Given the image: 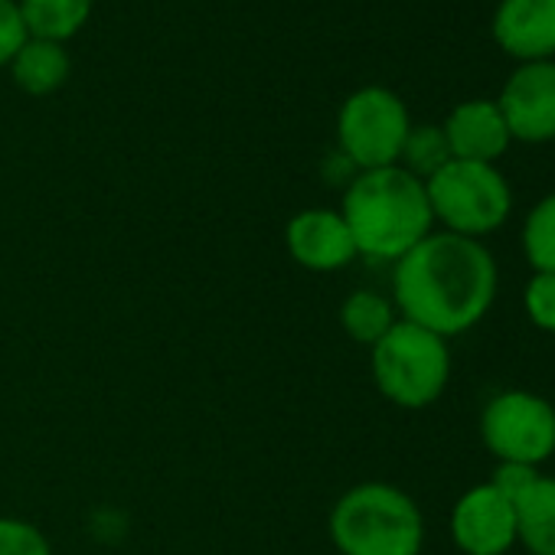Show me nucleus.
Instances as JSON below:
<instances>
[{
  "label": "nucleus",
  "mask_w": 555,
  "mask_h": 555,
  "mask_svg": "<svg viewBox=\"0 0 555 555\" xmlns=\"http://www.w3.org/2000/svg\"><path fill=\"white\" fill-rule=\"evenodd\" d=\"M500 271L480 238L428 232L392 268V305L402 321L444 340L477 327L496 301Z\"/></svg>",
  "instance_id": "1"
},
{
  "label": "nucleus",
  "mask_w": 555,
  "mask_h": 555,
  "mask_svg": "<svg viewBox=\"0 0 555 555\" xmlns=\"http://www.w3.org/2000/svg\"><path fill=\"white\" fill-rule=\"evenodd\" d=\"M340 216L357 242V251L373 261L396 264L428 232H435L425 183L399 164L360 170L344 186Z\"/></svg>",
  "instance_id": "2"
},
{
  "label": "nucleus",
  "mask_w": 555,
  "mask_h": 555,
  "mask_svg": "<svg viewBox=\"0 0 555 555\" xmlns=\"http://www.w3.org/2000/svg\"><path fill=\"white\" fill-rule=\"evenodd\" d=\"M327 529L340 555H418L425 545L418 503L383 480L350 487L334 503Z\"/></svg>",
  "instance_id": "3"
},
{
  "label": "nucleus",
  "mask_w": 555,
  "mask_h": 555,
  "mask_svg": "<svg viewBox=\"0 0 555 555\" xmlns=\"http://www.w3.org/2000/svg\"><path fill=\"white\" fill-rule=\"evenodd\" d=\"M370 366L379 396L415 412L444 396L451 379V350L444 337L399 318L396 327L370 347Z\"/></svg>",
  "instance_id": "4"
},
{
  "label": "nucleus",
  "mask_w": 555,
  "mask_h": 555,
  "mask_svg": "<svg viewBox=\"0 0 555 555\" xmlns=\"http://www.w3.org/2000/svg\"><path fill=\"white\" fill-rule=\"evenodd\" d=\"M425 190L435 222L454 235L483 238L513 212V190L496 164L448 160L435 177L425 180Z\"/></svg>",
  "instance_id": "5"
},
{
  "label": "nucleus",
  "mask_w": 555,
  "mask_h": 555,
  "mask_svg": "<svg viewBox=\"0 0 555 555\" xmlns=\"http://www.w3.org/2000/svg\"><path fill=\"white\" fill-rule=\"evenodd\" d=\"M412 131L405 102L386 86L357 89L337 115V151L357 170H379L399 164L402 144Z\"/></svg>",
  "instance_id": "6"
},
{
  "label": "nucleus",
  "mask_w": 555,
  "mask_h": 555,
  "mask_svg": "<svg viewBox=\"0 0 555 555\" xmlns=\"http://www.w3.org/2000/svg\"><path fill=\"white\" fill-rule=\"evenodd\" d=\"M480 438L496 464L539 467L555 454V405L529 389L496 392L480 412Z\"/></svg>",
  "instance_id": "7"
},
{
  "label": "nucleus",
  "mask_w": 555,
  "mask_h": 555,
  "mask_svg": "<svg viewBox=\"0 0 555 555\" xmlns=\"http://www.w3.org/2000/svg\"><path fill=\"white\" fill-rule=\"evenodd\" d=\"M496 108L513 141H555V60L519 63L503 82Z\"/></svg>",
  "instance_id": "8"
},
{
  "label": "nucleus",
  "mask_w": 555,
  "mask_h": 555,
  "mask_svg": "<svg viewBox=\"0 0 555 555\" xmlns=\"http://www.w3.org/2000/svg\"><path fill=\"white\" fill-rule=\"evenodd\" d=\"M451 539L464 555H506L516 545V509L490 480L457 496Z\"/></svg>",
  "instance_id": "9"
},
{
  "label": "nucleus",
  "mask_w": 555,
  "mask_h": 555,
  "mask_svg": "<svg viewBox=\"0 0 555 555\" xmlns=\"http://www.w3.org/2000/svg\"><path fill=\"white\" fill-rule=\"evenodd\" d=\"M285 245L292 258L318 274L340 271L353 258H360L357 242L340 216V209H301L288 225H285Z\"/></svg>",
  "instance_id": "10"
},
{
  "label": "nucleus",
  "mask_w": 555,
  "mask_h": 555,
  "mask_svg": "<svg viewBox=\"0 0 555 555\" xmlns=\"http://www.w3.org/2000/svg\"><path fill=\"white\" fill-rule=\"evenodd\" d=\"M493 40L516 63L552 60L555 0H500L493 14Z\"/></svg>",
  "instance_id": "11"
},
{
  "label": "nucleus",
  "mask_w": 555,
  "mask_h": 555,
  "mask_svg": "<svg viewBox=\"0 0 555 555\" xmlns=\"http://www.w3.org/2000/svg\"><path fill=\"white\" fill-rule=\"evenodd\" d=\"M451 157L454 160H474V164H496L506 147L513 144L509 128L490 99H470L451 108V115L441 125Z\"/></svg>",
  "instance_id": "12"
},
{
  "label": "nucleus",
  "mask_w": 555,
  "mask_h": 555,
  "mask_svg": "<svg viewBox=\"0 0 555 555\" xmlns=\"http://www.w3.org/2000/svg\"><path fill=\"white\" fill-rule=\"evenodd\" d=\"M516 542L529 555H555V477L539 474L516 500Z\"/></svg>",
  "instance_id": "13"
},
{
  "label": "nucleus",
  "mask_w": 555,
  "mask_h": 555,
  "mask_svg": "<svg viewBox=\"0 0 555 555\" xmlns=\"http://www.w3.org/2000/svg\"><path fill=\"white\" fill-rule=\"evenodd\" d=\"M11 76L17 82L21 92L34 95V99H43V95H53L56 89L66 86L69 73H73V60L66 53L63 43H50V40H27L17 56L11 60Z\"/></svg>",
  "instance_id": "14"
},
{
  "label": "nucleus",
  "mask_w": 555,
  "mask_h": 555,
  "mask_svg": "<svg viewBox=\"0 0 555 555\" xmlns=\"http://www.w3.org/2000/svg\"><path fill=\"white\" fill-rule=\"evenodd\" d=\"M17 8L34 40L66 43L89 24L92 0H17Z\"/></svg>",
  "instance_id": "15"
},
{
  "label": "nucleus",
  "mask_w": 555,
  "mask_h": 555,
  "mask_svg": "<svg viewBox=\"0 0 555 555\" xmlns=\"http://www.w3.org/2000/svg\"><path fill=\"white\" fill-rule=\"evenodd\" d=\"M396 321H399L396 305L386 295L370 292V288L353 292L340 305V327H344V334L353 344H363V347H376L396 327Z\"/></svg>",
  "instance_id": "16"
},
{
  "label": "nucleus",
  "mask_w": 555,
  "mask_h": 555,
  "mask_svg": "<svg viewBox=\"0 0 555 555\" xmlns=\"http://www.w3.org/2000/svg\"><path fill=\"white\" fill-rule=\"evenodd\" d=\"M448 160H454V157H451L441 125H412V131L402 144V154H399V167H405L412 177H418L425 183Z\"/></svg>",
  "instance_id": "17"
},
{
  "label": "nucleus",
  "mask_w": 555,
  "mask_h": 555,
  "mask_svg": "<svg viewBox=\"0 0 555 555\" xmlns=\"http://www.w3.org/2000/svg\"><path fill=\"white\" fill-rule=\"evenodd\" d=\"M522 255L532 271H555V193L542 196L522 219Z\"/></svg>",
  "instance_id": "18"
},
{
  "label": "nucleus",
  "mask_w": 555,
  "mask_h": 555,
  "mask_svg": "<svg viewBox=\"0 0 555 555\" xmlns=\"http://www.w3.org/2000/svg\"><path fill=\"white\" fill-rule=\"evenodd\" d=\"M522 311L532 327L555 334V271H532L522 292Z\"/></svg>",
  "instance_id": "19"
},
{
  "label": "nucleus",
  "mask_w": 555,
  "mask_h": 555,
  "mask_svg": "<svg viewBox=\"0 0 555 555\" xmlns=\"http://www.w3.org/2000/svg\"><path fill=\"white\" fill-rule=\"evenodd\" d=\"M0 555H53V545L40 526L17 516H0Z\"/></svg>",
  "instance_id": "20"
},
{
  "label": "nucleus",
  "mask_w": 555,
  "mask_h": 555,
  "mask_svg": "<svg viewBox=\"0 0 555 555\" xmlns=\"http://www.w3.org/2000/svg\"><path fill=\"white\" fill-rule=\"evenodd\" d=\"M30 40L17 0H0V69L11 66L17 50Z\"/></svg>",
  "instance_id": "21"
},
{
  "label": "nucleus",
  "mask_w": 555,
  "mask_h": 555,
  "mask_svg": "<svg viewBox=\"0 0 555 555\" xmlns=\"http://www.w3.org/2000/svg\"><path fill=\"white\" fill-rule=\"evenodd\" d=\"M535 477H539V467H526V464H496L490 483H493L503 496L516 500Z\"/></svg>",
  "instance_id": "22"
}]
</instances>
